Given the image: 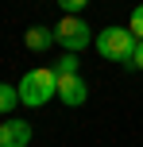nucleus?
<instances>
[{
    "label": "nucleus",
    "instance_id": "1",
    "mask_svg": "<svg viewBox=\"0 0 143 147\" xmlns=\"http://www.w3.org/2000/svg\"><path fill=\"white\" fill-rule=\"evenodd\" d=\"M15 89H19V105L43 109L46 101L58 97V70L54 66H35V70H27L19 81H15Z\"/></svg>",
    "mask_w": 143,
    "mask_h": 147
},
{
    "label": "nucleus",
    "instance_id": "2",
    "mask_svg": "<svg viewBox=\"0 0 143 147\" xmlns=\"http://www.w3.org/2000/svg\"><path fill=\"white\" fill-rule=\"evenodd\" d=\"M93 43H97V54H101V58H108V62H132L139 39L132 35L128 27H101Z\"/></svg>",
    "mask_w": 143,
    "mask_h": 147
},
{
    "label": "nucleus",
    "instance_id": "3",
    "mask_svg": "<svg viewBox=\"0 0 143 147\" xmlns=\"http://www.w3.org/2000/svg\"><path fill=\"white\" fill-rule=\"evenodd\" d=\"M54 43H58L62 51H70V54H81L85 47L93 43V31H89V23H85L81 16H62V20L54 23Z\"/></svg>",
    "mask_w": 143,
    "mask_h": 147
},
{
    "label": "nucleus",
    "instance_id": "4",
    "mask_svg": "<svg viewBox=\"0 0 143 147\" xmlns=\"http://www.w3.org/2000/svg\"><path fill=\"white\" fill-rule=\"evenodd\" d=\"M58 101L70 105V109H77V105L89 101V85H85L81 74H58Z\"/></svg>",
    "mask_w": 143,
    "mask_h": 147
},
{
    "label": "nucleus",
    "instance_id": "5",
    "mask_svg": "<svg viewBox=\"0 0 143 147\" xmlns=\"http://www.w3.org/2000/svg\"><path fill=\"white\" fill-rule=\"evenodd\" d=\"M0 147H31V120L23 116L0 120Z\"/></svg>",
    "mask_w": 143,
    "mask_h": 147
},
{
    "label": "nucleus",
    "instance_id": "6",
    "mask_svg": "<svg viewBox=\"0 0 143 147\" xmlns=\"http://www.w3.org/2000/svg\"><path fill=\"white\" fill-rule=\"evenodd\" d=\"M23 47H27V51H35V54L50 51V47H54V27H27Z\"/></svg>",
    "mask_w": 143,
    "mask_h": 147
},
{
    "label": "nucleus",
    "instance_id": "7",
    "mask_svg": "<svg viewBox=\"0 0 143 147\" xmlns=\"http://www.w3.org/2000/svg\"><path fill=\"white\" fill-rule=\"evenodd\" d=\"M15 105H19V89L8 85V81H0V116H12Z\"/></svg>",
    "mask_w": 143,
    "mask_h": 147
},
{
    "label": "nucleus",
    "instance_id": "8",
    "mask_svg": "<svg viewBox=\"0 0 143 147\" xmlns=\"http://www.w3.org/2000/svg\"><path fill=\"white\" fill-rule=\"evenodd\" d=\"M77 66H81V62H77V54H70V51L54 62V70H58V74H77Z\"/></svg>",
    "mask_w": 143,
    "mask_h": 147
},
{
    "label": "nucleus",
    "instance_id": "9",
    "mask_svg": "<svg viewBox=\"0 0 143 147\" xmlns=\"http://www.w3.org/2000/svg\"><path fill=\"white\" fill-rule=\"evenodd\" d=\"M128 31L143 43V4H136V12H132V20H128Z\"/></svg>",
    "mask_w": 143,
    "mask_h": 147
},
{
    "label": "nucleus",
    "instance_id": "10",
    "mask_svg": "<svg viewBox=\"0 0 143 147\" xmlns=\"http://www.w3.org/2000/svg\"><path fill=\"white\" fill-rule=\"evenodd\" d=\"M85 4H89V0H58V8H62L66 16H77V12H81Z\"/></svg>",
    "mask_w": 143,
    "mask_h": 147
},
{
    "label": "nucleus",
    "instance_id": "11",
    "mask_svg": "<svg viewBox=\"0 0 143 147\" xmlns=\"http://www.w3.org/2000/svg\"><path fill=\"white\" fill-rule=\"evenodd\" d=\"M128 66H132V70H143V43H136V54H132Z\"/></svg>",
    "mask_w": 143,
    "mask_h": 147
}]
</instances>
